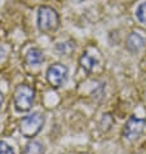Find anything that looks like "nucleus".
<instances>
[{
	"mask_svg": "<svg viewBox=\"0 0 146 154\" xmlns=\"http://www.w3.org/2000/svg\"><path fill=\"white\" fill-rule=\"evenodd\" d=\"M0 154H14V149L5 141H0Z\"/></svg>",
	"mask_w": 146,
	"mask_h": 154,
	"instance_id": "11",
	"label": "nucleus"
},
{
	"mask_svg": "<svg viewBox=\"0 0 146 154\" xmlns=\"http://www.w3.org/2000/svg\"><path fill=\"white\" fill-rule=\"evenodd\" d=\"M145 123L146 121L145 119H141V118H137L135 115L129 117V119L126 122L123 128V135L127 140H137L141 136V134L144 132V128H145Z\"/></svg>",
	"mask_w": 146,
	"mask_h": 154,
	"instance_id": "5",
	"label": "nucleus"
},
{
	"mask_svg": "<svg viewBox=\"0 0 146 154\" xmlns=\"http://www.w3.org/2000/svg\"><path fill=\"white\" fill-rule=\"evenodd\" d=\"M34 98H35V91L32 87L27 84L17 85L13 95V104L16 110L20 113L29 112L34 104Z\"/></svg>",
	"mask_w": 146,
	"mask_h": 154,
	"instance_id": "2",
	"label": "nucleus"
},
{
	"mask_svg": "<svg viewBox=\"0 0 146 154\" xmlns=\"http://www.w3.org/2000/svg\"><path fill=\"white\" fill-rule=\"evenodd\" d=\"M136 17L141 23L146 25V2L141 3L140 5L136 8Z\"/></svg>",
	"mask_w": 146,
	"mask_h": 154,
	"instance_id": "10",
	"label": "nucleus"
},
{
	"mask_svg": "<svg viewBox=\"0 0 146 154\" xmlns=\"http://www.w3.org/2000/svg\"><path fill=\"white\" fill-rule=\"evenodd\" d=\"M43 60H44V57H43L41 52L39 49H36V48L30 49L27 52V54H26V62L29 63V65H31V66L40 65V63L43 62Z\"/></svg>",
	"mask_w": 146,
	"mask_h": 154,
	"instance_id": "8",
	"label": "nucleus"
},
{
	"mask_svg": "<svg viewBox=\"0 0 146 154\" xmlns=\"http://www.w3.org/2000/svg\"><path fill=\"white\" fill-rule=\"evenodd\" d=\"M79 62H80V66L83 67L85 71H92L94 69V66L98 65V58L87 51V52H84L81 54Z\"/></svg>",
	"mask_w": 146,
	"mask_h": 154,
	"instance_id": "7",
	"label": "nucleus"
},
{
	"mask_svg": "<svg viewBox=\"0 0 146 154\" xmlns=\"http://www.w3.org/2000/svg\"><path fill=\"white\" fill-rule=\"evenodd\" d=\"M76 2H81V0H76Z\"/></svg>",
	"mask_w": 146,
	"mask_h": 154,
	"instance_id": "14",
	"label": "nucleus"
},
{
	"mask_svg": "<svg viewBox=\"0 0 146 154\" xmlns=\"http://www.w3.org/2000/svg\"><path fill=\"white\" fill-rule=\"evenodd\" d=\"M145 47V38L138 32H132L127 39V48L131 52H138Z\"/></svg>",
	"mask_w": 146,
	"mask_h": 154,
	"instance_id": "6",
	"label": "nucleus"
},
{
	"mask_svg": "<svg viewBox=\"0 0 146 154\" xmlns=\"http://www.w3.org/2000/svg\"><path fill=\"white\" fill-rule=\"evenodd\" d=\"M23 154H44V146H43L39 141L32 140L25 146Z\"/></svg>",
	"mask_w": 146,
	"mask_h": 154,
	"instance_id": "9",
	"label": "nucleus"
},
{
	"mask_svg": "<svg viewBox=\"0 0 146 154\" xmlns=\"http://www.w3.org/2000/svg\"><path fill=\"white\" fill-rule=\"evenodd\" d=\"M44 126V115L40 113H32L22 118L20 123V131L23 137L32 139L41 131Z\"/></svg>",
	"mask_w": 146,
	"mask_h": 154,
	"instance_id": "3",
	"label": "nucleus"
},
{
	"mask_svg": "<svg viewBox=\"0 0 146 154\" xmlns=\"http://www.w3.org/2000/svg\"><path fill=\"white\" fill-rule=\"evenodd\" d=\"M3 100H4V98H3V93L0 92V106H2V104H3Z\"/></svg>",
	"mask_w": 146,
	"mask_h": 154,
	"instance_id": "13",
	"label": "nucleus"
},
{
	"mask_svg": "<svg viewBox=\"0 0 146 154\" xmlns=\"http://www.w3.org/2000/svg\"><path fill=\"white\" fill-rule=\"evenodd\" d=\"M3 56H4V49L0 47V61H2V58H3Z\"/></svg>",
	"mask_w": 146,
	"mask_h": 154,
	"instance_id": "12",
	"label": "nucleus"
},
{
	"mask_svg": "<svg viewBox=\"0 0 146 154\" xmlns=\"http://www.w3.org/2000/svg\"><path fill=\"white\" fill-rule=\"evenodd\" d=\"M38 27L44 34L54 32L59 27L58 13L50 7H40L38 11Z\"/></svg>",
	"mask_w": 146,
	"mask_h": 154,
	"instance_id": "1",
	"label": "nucleus"
},
{
	"mask_svg": "<svg viewBox=\"0 0 146 154\" xmlns=\"http://www.w3.org/2000/svg\"><path fill=\"white\" fill-rule=\"evenodd\" d=\"M67 75H68V70L62 63L50 65L48 70H47V80L53 88H59L61 85L65 84L67 80Z\"/></svg>",
	"mask_w": 146,
	"mask_h": 154,
	"instance_id": "4",
	"label": "nucleus"
}]
</instances>
